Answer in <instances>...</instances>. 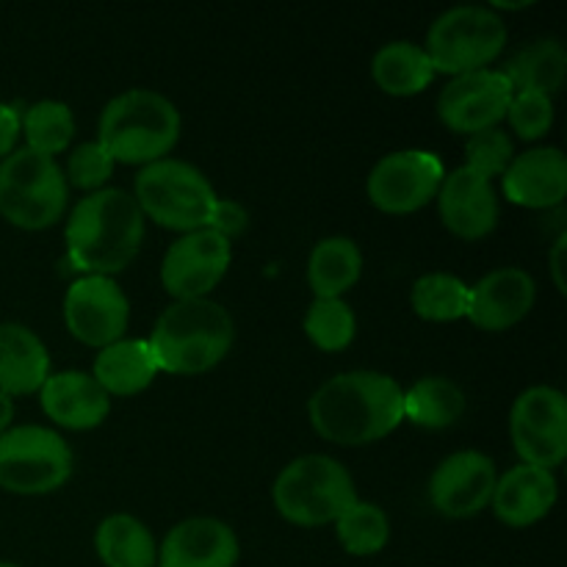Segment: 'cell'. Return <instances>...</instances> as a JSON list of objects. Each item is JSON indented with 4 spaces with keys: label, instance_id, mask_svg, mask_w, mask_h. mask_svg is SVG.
Returning <instances> with one entry per match:
<instances>
[{
    "label": "cell",
    "instance_id": "obj_1",
    "mask_svg": "<svg viewBox=\"0 0 567 567\" xmlns=\"http://www.w3.org/2000/svg\"><path fill=\"white\" fill-rule=\"evenodd\" d=\"M308 419L316 435L336 446H369L404 421V391L380 371L336 374L310 396Z\"/></svg>",
    "mask_w": 567,
    "mask_h": 567
},
{
    "label": "cell",
    "instance_id": "obj_2",
    "mask_svg": "<svg viewBox=\"0 0 567 567\" xmlns=\"http://www.w3.org/2000/svg\"><path fill=\"white\" fill-rule=\"evenodd\" d=\"M66 258L83 275L114 277L127 269L144 241V216L122 188H100L72 208L64 230Z\"/></svg>",
    "mask_w": 567,
    "mask_h": 567
},
{
    "label": "cell",
    "instance_id": "obj_3",
    "mask_svg": "<svg viewBox=\"0 0 567 567\" xmlns=\"http://www.w3.org/2000/svg\"><path fill=\"white\" fill-rule=\"evenodd\" d=\"M147 343L161 371L197 377L216 369L230 354L236 321L214 299H183L158 316Z\"/></svg>",
    "mask_w": 567,
    "mask_h": 567
},
{
    "label": "cell",
    "instance_id": "obj_4",
    "mask_svg": "<svg viewBox=\"0 0 567 567\" xmlns=\"http://www.w3.org/2000/svg\"><path fill=\"white\" fill-rule=\"evenodd\" d=\"M181 138V111L153 89H131L111 100L100 114L97 142L114 164L147 166L166 158Z\"/></svg>",
    "mask_w": 567,
    "mask_h": 567
},
{
    "label": "cell",
    "instance_id": "obj_5",
    "mask_svg": "<svg viewBox=\"0 0 567 567\" xmlns=\"http://www.w3.org/2000/svg\"><path fill=\"white\" fill-rule=\"evenodd\" d=\"M271 502L288 524L316 529L336 524L358 502V491L347 465L327 454H305L280 471Z\"/></svg>",
    "mask_w": 567,
    "mask_h": 567
},
{
    "label": "cell",
    "instance_id": "obj_6",
    "mask_svg": "<svg viewBox=\"0 0 567 567\" xmlns=\"http://www.w3.org/2000/svg\"><path fill=\"white\" fill-rule=\"evenodd\" d=\"M133 199L144 219L186 236L208 227L219 197L197 166L177 158H161L142 166Z\"/></svg>",
    "mask_w": 567,
    "mask_h": 567
},
{
    "label": "cell",
    "instance_id": "obj_7",
    "mask_svg": "<svg viewBox=\"0 0 567 567\" xmlns=\"http://www.w3.org/2000/svg\"><path fill=\"white\" fill-rule=\"evenodd\" d=\"M70 186L55 158L20 147L0 161V216L20 230H48L64 216Z\"/></svg>",
    "mask_w": 567,
    "mask_h": 567
},
{
    "label": "cell",
    "instance_id": "obj_8",
    "mask_svg": "<svg viewBox=\"0 0 567 567\" xmlns=\"http://www.w3.org/2000/svg\"><path fill=\"white\" fill-rule=\"evenodd\" d=\"M507 44V25L491 6H457L437 17L421 44L435 72L468 75L487 70Z\"/></svg>",
    "mask_w": 567,
    "mask_h": 567
},
{
    "label": "cell",
    "instance_id": "obj_9",
    "mask_svg": "<svg viewBox=\"0 0 567 567\" xmlns=\"http://www.w3.org/2000/svg\"><path fill=\"white\" fill-rule=\"evenodd\" d=\"M72 449L55 430L9 426L0 435V487L17 496H48L72 476Z\"/></svg>",
    "mask_w": 567,
    "mask_h": 567
},
{
    "label": "cell",
    "instance_id": "obj_10",
    "mask_svg": "<svg viewBox=\"0 0 567 567\" xmlns=\"http://www.w3.org/2000/svg\"><path fill=\"white\" fill-rule=\"evenodd\" d=\"M509 437L520 463L554 471L567 457V399L551 385L526 388L509 410Z\"/></svg>",
    "mask_w": 567,
    "mask_h": 567
},
{
    "label": "cell",
    "instance_id": "obj_11",
    "mask_svg": "<svg viewBox=\"0 0 567 567\" xmlns=\"http://www.w3.org/2000/svg\"><path fill=\"white\" fill-rule=\"evenodd\" d=\"M446 169L430 150H399L374 164L365 194L382 214L408 216L426 208L437 197Z\"/></svg>",
    "mask_w": 567,
    "mask_h": 567
},
{
    "label": "cell",
    "instance_id": "obj_12",
    "mask_svg": "<svg viewBox=\"0 0 567 567\" xmlns=\"http://www.w3.org/2000/svg\"><path fill=\"white\" fill-rule=\"evenodd\" d=\"M64 324L86 347H111L125 338L131 302L114 277L83 275L64 293Z\"/></svg>",
    "mask_w": 567,
    "mask_h": 567
},
{
    "label": "cell",
    "instance_id": "obj_13",
    "mask_svg": "<svg viewBox=\"0 0 567 567\" xmlns=\"http://www.w3.org/2000/svg\"><path fill=\"white\" fill-rule=\"evenodd\" d=\"M233 260V241L214 230H194L177 238L161 264V286L175 302L183 299H208L227 275Z\"/></svg>",
    "mask_w": 567,
    "mask_h": 567
},
{
    "label": "cell",
    "instance_id": "obj_14",
    "mask_svg": "<svg viewBox=\"0 0 567 567\" xmlns=\"http://www.w3.org/2000/svg\"><path fill=\"white\" fill-rule=\"evenodd\" d=\"M509 100H513V86L502 70L468 72L452 78L443 86L437 97V116L452 133L474 136L502 125Z\"/></svg>",
    "mask_w": 567,
    "mask_h": 567
},
{
    "label": "cell",
    "instance_id": "obj_15",
    "mask_svg": "<svg viewBox=\"0 0 567 567\" xmlns=\"http://www.w3.org/2000/svg\"><path fill=\"white\" fill-rule=\"evenodd\" d=\"M498 471L487 454L465 449L443 460L430 480V502L437 515L465 520L491 507Z\"/></svg>",
    "mask_w": 567,
    "mask_h": 567
},
{
    "label": "cell",
    "instance_id": "obj_16",
    "mask_svg": "<svg viewBox=\"0 0 567 567\" xmlns=\"http://www.w3.org/2000/svg\"><path fill=\"white\" fill-rule=\"evenodd\" d=\"M437 214L443 227L463 241H480L498 225V194L493 181L468 166L449 172L437 188Z\"/></svg>",
    "mask_w": 567,
    "mask_h": 567
},
{
    "label": "cell",
    "instance_id": "obj_17",
    "mask_svg": "<svg viewBox=\"0 0 567 567\" xmlns=\"http://www.w3.org/2000/svg\"><path fill=\"white\" fill-rule=\"evenodd\" d=\"M537 299L535 277L518 266L493 269L471 286L465 319L485 332H504L532 313Z\"/></svg>",
    "mask_w": 567,
    "mask_h": 567
},
{
    "label": "cell",
    "instance_id": "obj_18",
    "mask_svg": "<svg viewBox=\"0 0 567 567\" xmlns=\"http://www.w3.org/2000/svg\"><path fill=\"white\" fill-rule=\"evenodd\" d=\"M504 197L520 208H557L567 197V158L557 147H535L515 155L502 175Z\"/></svg>",
    "mask_w": 567,
    "mask_h": 567
},
{
    "label": "cell",
    "instance_id": "obj_19",
    "mask_svg": "<svg viewBox=\"0 0 567 567\" xmlns=\"http://www.w3.org/2000/svg\"><path fill=\"white\" fill-rule=\"evenodd\" d=\"M238 537L225 520L188 518L166 535L155 567H236Z\"/></svg>",
    "mask_w": 567,
    "mask_h": 567
},
{
    "label": "cell",
    "instance_id": "obj_20",
    "mask_svg": "<svg viewBox=\"0 0 567 567\" xmlns=\"http://www.w3.org/2000/svg\"><path fill=\"white\" fill-rule=\"evenodd\" d=\"M39 402L53 424L72 432L97 430L111 413V396L83 371L50 374L39 388Z\"/></svg>",
    "mask_w": 567,
    "mask_h": 567
},
{
    "label": "cell",
    "instance_id": "obj_21",
    "mask_svg": "<svg viewBox=\"0 0 567 567\" xmlns=\"http://www.w3.org/2000/svg\"><path fill=\"white\" fill-rule=\"evenodd\" d=\"M559 496L554 471L535 468V465H515L507 474L498 476L493 491L491 509L504 526L526 529L546 518Z\"/></svg>",
    "mask_w": 567,
    "mask_h": 567
},
{
    "label": "cell",
    "instance_id": "obj_22",
    "mask_svg": "<svg viewBox=\"0 0 567 567\" xmlns=\"http://www.w3.org/2000/svg\"><path fill=\"white\" fill-rule=\"evenodd\" d=\"M50 377V354L42 338L25 324H0V393L9 399L39 393Z\"/></svg>",
    "mask_w": 567,
    "mask_h": 567
},
{
    "label": "cell",
    "instance_id": "obj_23",
    "mask_svg": "<svg viewBox=\"0 0 567 567\" xmlns=\"http://www.w3.org/2000/svg\"><path fill=\"white\" fill-rule=\"evenodd\" d=\"M158 374L161 369L153 349L142 338H122L111 347H103L92 371L94 382L109 396H136L147 391Z\"/></svg>",
    "mask_w": 567,
    "mask_h": 567
},
{
    "label": "cell",
    "instance_id": "obj_24",
    "mask_svg": "<svg viewBox=\"0 0 567 567\" xmlns=\"http://www.w3.org/2000/svg\"><path fill=\"white\" fill-rule=\"evenodd\" d=\"M363 275V252L347 236L321 238L308 258V282L316 299H343Z\"/></svg>",
    "mask_w": 567,
    "mask_h": 567
},
{
    "label": "cell",
    "instance_id": "obj_25",
    "mask_svg": "<svg viewBox=\"0 0 567 567\" xmlns=\"http://www.w3.org/2000/svg\"><path fill=\"white\" fill-rule=\"evenodd\" d=\"M371 78L391 97H413L430 86L435 66L421 44L388 42L371 59Z\"/></svg>",
    "mask_w": 567,
    "mask_h": 567
},
{
    "label": "cell",
    "instance_id": "obj_26",
    "mask_svg": "<svg viewBox=\"0 0 567 567\" xmlns=\"http://www.w3.org/2000/svg\"><path fill=\"white\" fill-rule=\"evenodd\" d=\"M94 551L105 567H155L158 548L138 518L125 513L109 515L94 532Z\"/></svg>",
    "mask_w": 567,
    "mask_h": 567
},
{
    "label": "cell",
    "instance_id": "obj_27",
    "mask_svg": "<svg viewBox=\"0 0 567 567\" xmlns=\"http://www.w3.org/2000/svg\"><path fill=\"white\" fill-rule=\"evenodd\" d=\"M513 92L548 94L559 92L567 75V50L557 39H537L515 53L502 70Z\"/></svg>",
    "mask_w": 567,
    "mask_h": 567
},
{
    "label": "cell",
    "instance_id": "obj_28",
    "mask_svg": "<svg viewBox=\"0 0 567 567\" xmlns=\"http://www.w3.org/2000/svg\"><path fill=\"white\" fill-rule=\"evenodd\" d=\"M465 413V393L449 377H424L404 391V421L421 430H449Z\"/></svg>",
    "mask_w": 567,
    "mask_h": 567
},
{
    "label": "cell",
    "instance_id": "obj_29",
    "mask_svg": "<svg viewBox=\"0 0 567 567\" xmlns=\"http://www.w3.org/2000/svg\"><path fill=\"white\" fill-rule=\"evenodd\" d=\"M471 286H465L460 277L446 275V271H432V275L419 277L410 291V302L419 319L435 321V324H449L468 316Z\"/></svg>",
    "mask_w": 567,
    "mask_h": 567
},
{
    "label": "cell",
    "instance_id": "obj_30",
    "mask_svg": "<svg viewBox=\"0 0 567 567\" xmlns=\"http://www.w3.org/2000/svg\"><path fill=\"white\" fill-rule=\"evenodd\" d=\"M20 133L25 136L28 150L55 158L75 136V116L61 100H39L25 111V116H20Z\"/></svg>",
    "mask_w": 567,
    "mask_h": 567
},
{
    "label": "cell",
    "instance_id": "obj_31",
    "mask_svg": "<svg viewBox=\"0 0 567 567\" xmlns=\"http://www.w3.org/2000/svg\"><path fill=\"white\" fill-rule=\"evenodd\" d=\"M338 543L352 557H374L391 540V520L380 504L354 502L341 518L336 520Z\"/></svg>",
    "mask_w": 567,
    "mask_h": 567
},
{
    "label": "cell",
    "instance_id": "obj_32",
    "mask_svg": "<svg viewBox=\"0 0 567 567\" xmlns=\"http://www.w3.org/2000/svg\"><path fill=\"white\" fill-rule=\"evenodd\" d=\"M305 336L321 352H343L354 341L358 319L343 299H313L305 313Z\"/></svg>",
    "mask_w": 567,
    "mask_h": 567
},
{
    "label": "cell",
    "instance_id": "obj_33",
    "mask_svg": "<svg viewBox=\"0 0 567 567\" xmlns=\"http://www.w3.org/2000/svg\"><path fill=\"white\" fill-rule=\"evenodd\" d=\"M515 147L509 142L507 133L502 127H491V131H482L468 136V144H465V164L468 169H474L476 175L487 177H502L507 172V166L513 164Z\"/></svg>",
    "mask_w": 567,
    "mask_h": 567
},
{
    "label": "cell",
    "instance_id": "obj_34",
    "mask_svg": "<svg viewBox=\"0 0 567 567\" xmlns=\"http://www.w3.org/2000/svg\"><path fill=\"white\" fill-rule=\"evenodd\" d=\"M114 158H111L109 150L100 142L78 144L70 153V161H66V186H75L89 194L100 192L111 181V175H114Z\"/></svg>",
    "mask_w": 567,
    "mask_h": 567
},
{
    "label": "cell",
    "instance_id": "obj_35",
    "mask_svg": "<svg viewBox=\"0 0 567 567\" xmlns=\"http://www.w3.org/2000/svg\"><path fill=\"white\" fill-rule=\"evenodd\" d=\"M518 138L524 142H537L546 136L554 125V100L548 94L535 92H513V100L507 105V116Z\"/></svg>",
    "mask_w": 567,
    "mask_h": 567
},
{
    "label": "cell",
    "instance_id": "obj_36",
    "mask_svg": "<svg viewBox=\"0 0 567 567\" xmlns=\"http://www.w3.org/2000/svg\"><path fill=\"white\" fill-rule=\"evenodd\" d=\"M249 225V214L244 210V205H238L236 199H216L214 214H210L208 230L219 233L221 238L233 241V238L241 236Z\"/></svg>",
    "mask_w": 567,
    "mask_h": 567
},
{
    "label": "cell",
    "instance_id": "obj_37",
    "mask_svg": "<svg viewBox=\"0 0 567 567\" xmlns=\"http://www.w3.org/2000/svg\"><path fill=\"white\" fill-rule=\"evenodd\" d=\"M17 138H20V114L11 105L0 103V161L14 153Z\"/></svg>",
    "mask_w": 567,
    "mask_h": 567
},
{
    "label": "cell",
    "instance_id": "obj_38",
    "mask_svg": "<svg viewBox=\"0 0 567 567\" xmlns=\"http://www.w3.org/2000/svg\"><path fill=\"white\" fill-rule=\"evenodd\" d=\"M565 252H567V233H559V238L554 241L551 252H548V269H551L554 288L559 293H567V277H565Z\"/></svg>",
    "mask_w": 567,
    "mask_h": 567
},
{
    "label": "cell",
    "instance_id": "obj_39",
    "mask_svg": "<svg viewBox=\"0 0 567 567\" xmlns=\"http://www.w3.org/2000/svg\"><path fill=\"white\" fill-rule=\"evenodd\" d=\"M14 421V399H9L6 393H0V435L11 426Z\"/></svg>",
    "mask_w": 567,
    "mask_h": 567
},
{
    "label": "cell",
    "instance_id": "obj_40",
    "mask_svg": "<svg viewBox=\"0 0 567 567\" xmlns=\"http://www.w3.org/2000/svg\"><path fill=\"white\" fill-rule=\"evenodd\" d=\"M532 0H493L491 9L493 11H520V9H529Z\"/></svg>",
    "mask_w": 567,
    "mask_h": 567
},
{
    "label": "cell",
    "instance_id": "obj_41",
    "mask_svg": "<svg viewBox=\"0 0 567 567\" xmlns=\"http://www.w3.org/2000/svg\"><path fill=\"white\" fill-rule=\"evenodd\" d=\"M0 567H20V565H11V563H0Z\"/></svg>",
    "mask_w": 567,
    "mask_h": 567
}]
</instances>
